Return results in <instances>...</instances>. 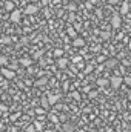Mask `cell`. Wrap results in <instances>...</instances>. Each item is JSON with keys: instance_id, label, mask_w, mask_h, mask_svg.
<instances>
[{"instance_id": "cell-1", "label": "cell", "mask_w": 131, "mask_h": 132, "mask_svg": "<svg viewBox=\"0 0 131 132\" xmlns=\"http://www.w3.org/2000/svg\"><path fill=\"white\" fill-rule=\"evenodd\" d=\"M108 85H111L113 89H119L122 86V77L120 75H113L110 80H108Z\"/></svg>"}, {"instance_id": "cell-2", "label": "cell", "mask_w": 131, "mask_h": 132, "mask_svg": "<svg viewBox=\"0 0 131 132\" xmlns=\"http://www.w3.org/2000/svg\"><path fill=\"white\" fill-rule=\"evenodd\" d=\"M120 25H122V17H120V14H113V17H111V28L113 29H119L120 28Z\"/></svg>"}, {"instance_id": "cell-3", "label": "cell", "mask_w": 131, "mask_h": 132, "mask_svg": "<svg viewBox=\"0 0 131 132\" xmlns=\"http://www.w3.org/2000/svg\"><path fill=\"white\" fill-rule=\"evenodd\" d=\"M0 72H2V75H3L6 80H12V78L16 77V71H11V69H8L6 66H5V68H2V69H0Z\"/></svg>"}, {"instance_id": "cell-4", "label": "cell", "mask_w": 131, "mask_h": 132, "mask_svg": "<svg viewBox=\"0 0 131 132\" xmlns=\"http://www.w3.org/2000/svg\"><path fill=\"white\" fill-rule=\"evenodd\" d=\"M9 19H11V22H12V23H20L22 12H20L19 9H14V11H11V15H9Z\"/></svg>"}, {"instance_id": "cell-5", "label": "cell", "mask_w": 131, "mask_h": 132, "mask_svg": "<svg viewBox=\"0 0 131 132\" xmlns=\"http://www.w3.org/2000/svg\"><path fill=\"white\" fill-rule=\"evenodd\" d=\"M37 11H39V6H37V5H28V6L25 8V11H23V12H25V14H28V15H33V14H35Z\"/></svg>"}, {"instance_id": "cell-6", "label": "cell", "mask_w": 131, "mask_h": 132, "mask_svg": "<svg viewBox=\"0 0 131 132\" xmlns=\"http://www.w3.org/2000/svg\"><path fill=\"white\" fill-rule=\"evenodd\" d=\"M19 63H20L22 66H25V68H30V66L33 65V59H30V57H23V59L19 60Z\"/></svg>"}, {"instance_id": "cell-7", "label": "cell", "mask_w": 131, "mask_h": 132, "mask_svg": "<svg viewBox=\"0 0 131 132\" xmlns=\"http://www.w3.org/2000/svg\"><path fill=\"white\" fill-rule=\"evenodd\" d=\"M128 11H130V3L125 0V2L122 3V6H120V11H119V14H128Z\"/></svg>"}, {"instance_id": "cell-8", "label": "cell", "mask_w": 131, "mask_h": 132, "mask_svg": "<svg viewBox=\"0 0 131 132\" xmlns=\"http://www.w3.org/2000/svg\"><path fill=\"white\" fill-rule=\"evenodd\" d=\"M72 45H74L76 48H80V46H83V45H85V40H83V38H80V37H77V38H74Z\"/></svg>"}, {"instance_id": "cell-9", "label": "cell", "mask_w": 131, "mask_h": 132, "mask_svg": "<svg viewBox=\"0 0 131 132\" xmlns=\"http://www.w3.org/2000/svg\"><path fill=\"white\" fill-rule=\"evenodd\" d=\"M46 100H48V104H49V106H53V104H56V103L59 101V97H57V95H49Z\"/></svg>"}, {"instance_id": "cell-10", "label": "cell", "mask_w": 131, "mask_h": 132, "mask_svg": "<svg viewBox=\"0 0 131 132\" xmlns=\"http://www.w3.org/2000/svg\"><path fill=\"white\" fill-rule=\"evenodd\" d=\"M116 65H117V60H116V59H110V60L105 62V66H106V68H114Z\"/></svg>"}, {"instance_id": "cell-11", "label": "cell", "mask_w": 131, "mask_h": 132, "mask_svg": "<svg viewBox=\"0 0 131 132\" xmlns=\"http://www.w3.org/2000/svg\"><path fill=\"white\" fill-rule=\"evenodd\" d=\"M63 132H74V125L65 123V125H63Z\"/></svg>"}, {"instance_id": "cell-12", "label": "cell", "mask_w": 131, "mask_h": 132, "mask_svg": "<svg viewBox=\"0 0 131 132\" xmlns=\"http://www.w3.org/2000/svg\"><path fill=\"white\" fill-rule=\"evenodd\" d=\"M66 65H68L66 59H59V60H57V66H59L60 69H63V68H66Z\"/></svg>"}, {"instance_id": "cell-13", "label": "cell", "mask_w": 131, "mask_h": 132, "mask_svg": "<svg viewBox=\"0 0 131 132\" xmlns=\"http://www.w3.org/2000/svg\"><path fill=\"white\" fill-rule=\"evenodd\" d=\"M96 83H97V86L103 88V86H106V85H108V80H106V78H99Z\"/></svg>"}, {"instance_id": "cell-14", "label": "cell", "mask_w": 131, "mask_h": 132, "mask_svg": "<svg viewBox=\"0 0 131 132\" xmlns=\"http://www.w3.org/2000/svg\"><path fill=\"white\" fill-rule=\"evenodd\" d=\"M6 65H8V57L6 55H0V66L5 68Z\"/></svg>"}, {"instance_id": "cell-15", "label": "cell", "mask_w": 131, "mask_h": 132, "mask_svg": "<svg viewBox=\"0 0 131 132\" xmlns=\"http://www.w3.org/2000/svg\"><path fill=\"white\" fill-rule=\"evenodd\" d=\"M66 9H68L69 12H76V11H77V6H76L74 3H68V6H66Z\"/></svg>"}, {"instance_id": "cell-16", "label": "cell", "mask_w": 131, "mask_h": 132, "mask_svg": "<svg viewBox=\"0 0 131 132\" xmlns=\"http://www.w3.org/2000/svg\"><path fill=\"white\" fill-rule=\"evenodd\" d=\"M122 83H125L127 86H130L131 85V77H128V75H127V77H122Z\"/></svg>"}, {"instance_id": "cell-17", "label": "cell", "mask_w": 131, "mask_h": 132, "mask_svg": "<svg viewBox=\"0 0 131 132\" xmlns=\"http://www.w3.org/2000/svg\"><path fill=\"white\" fill-rule=\"evenodd\" d=\"M5 8H6L8 11H14V5H12V2H8V3L5 5Z\"/></svg>"}, {"instance_id": "cell-18", "label": "cell", "mask_w": 131, "mask_h": 132, "mask_svg": "<svg viewBox=\"0 0 131 132\" xmlns=\"http://www.w3.org/2000/svg\"><path fill=\"white\" fill-rule=\"evenodd\" d=\"M54 55H56V57H62V55H63V49H56V51H54Z\"/></svg>"}, {"instance_id": "cell-19", "label": "cell", "mask_w": 131, "mask_h": 132, "mask_svg": "<svg viewBox=\"0 0 131 132\" xmlns=\"http://www.w3.org/2000/svg\"><path fill=\"white\" fill-rule=\"evenodd\" d=\"M35 85H37V86H42V85H46V78H40V80H37V81H35Z\"/></svg>"}, {"instance_id": "cell-20", "label": "cell", "mask_w": 131, "mask_h": 132, "mask_svg": "<svg viewBox=\"0 0 131 132\" xmlns=\"http://www.w3.org/2000/svg\"><path fill=\"white\" fill-rule=\"evenodd\" d=\"M68 34H69V35H71V37H76V29H74V28H71V26H69V28H68Z\"/></svg>"}, {"instance_id": "cell-21", "label": "cell", "mask_w": 131, "mask_h": 132, "mask_svg": "<svg viewBox=\"0 0 131 132\" xmlns=\"http://www.w3.org/2000/svg\"><path fill=\"white\" fill-rule=\"evenodd\" d=\"M42 106H43L45 109H48V108H49V104H48V100H46V98H42Z\"/></svg>"}, {"instance_id": "cell-22", "label": "cell", "mask_w": 131, "mask_h": 132, "mask_svg": "<svg viewBox=\"0 0 131 132\" xmlns=\"http://www.w3.org/2000/svg\"><path fill=\"white\" fill-rule=\"evenodd\" d=\"M34 126H35V129H37V131H42V125H40V123H37V121H35V123H34Z\"/></svg>"}, {"instance_id": "cell-23", "label": "cell", "mask_w": 131, "mask_h": 132, "mask_svg": "<svg viewBox=\"0 0 131 132\" xmlns=\"http://www.w3.org/2000/svg\"><path fill=\"white\" fill-rule=\"evenodd\" d=\"M80 60H82V57H76V59H74V60H72V62H74V63H79V62H80Z\"/></svg>"}, {"instance_id": "cell-24", "label": "cell", "mask_w": 131, "mask_h": 132, "mask_svg": "<svg viewBox=\"0 0 131 132\" xmlns=\"http://www.w3.org/2000/svg\"><path fill=\"white\" fill-rule=\"evenodd\" d=\"M35 131V129H34L33 126H30V128H28V129H26V132H34Z\"/></svg>"}, {"instance_id": "cell-25", "label": "cell", "mask_w": 131, "mask_h": 132, "mask_svg": "<svg viewBox=\"0 0 131 132\" xmlns=\"http://www.w3.org/2000/svg\"><path fill=\"white\" fill-rule=\"evenodd\" d=\"M108 37H110V35H108L106 32H102V38H108Z\"/></svg>"}, {"instance_id": "cell-26", "label": "cell", "mask_w": 131, "mask_h": 132, "mask_svg": "<svg viewBox=\"0 0 131 132\" xmlns=\"http://www.w3.org/2000/svg\"><path fill=\"white\" fill-rule=\"evenodd\" d=\"M0 132H3V123L0 121Z\"/></svg>"}, {"instance_id": "cell-27", "label": "cell", "mask_w": 131, "mask_h": 132, "mask_svg": "<svg viewBox=\"0 0 131 132\" xmlns=\"http://www.w3.org/2000/svg\"><path fill=\"white\" fill-rule=\"evenodd\" d=\"M117 2H119V0H111L110 3H113V5H114V3H117Z\"/></svg>"}, {"instance_id": "cell-28", "label": "cell", "mask_w": 131, "mask_h": 132, "mask_svg": "<svg viewBox=\"0 0 131 132\" xmlns=\"http://www.w3.org/2000/svg\"><path fill=\"white\" fill-rule=\"evenodd\" d=\"M90 2H93V3H96V2H97V0H90Z\"/></svg>"}]
</instances>
